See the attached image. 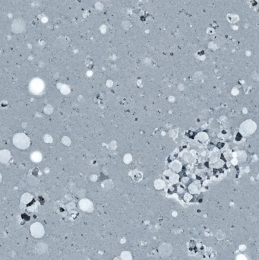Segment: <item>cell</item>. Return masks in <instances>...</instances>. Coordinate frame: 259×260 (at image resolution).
Masks as SVG:
<instances>
[{
	"mask_svg": "<svg viewBox=\"0 0 259 260\" xmlns=\"http://www.w3.org/2000/svg\"><path fill=\"white\" fill-rule=\"evenodd\" d=\"M62 143H63L64 144H65V145H69L70 144H71V141H70L69 138H68V137H63L62 139Z\"/></svg>",
	"mask_w": 259,
	"mask_h": 260,
	"instance_id": "4fadbf2b",
	"label": "cell"
},
{
	"mask_svg": "<svg viewBox=\"0 0 259 260\" xmlns=\"http://www.w3.org/2000/svg\"><path fill=\"white\" fill-rule=\"evenodd\" d=\"M79 206L84 211H91L93 210L92 203L87 199L81 200L79 201Z\"/></svg>",
	"mask_w": 259,
	"mask_h": 260,
	"instance_id": "5b68a950",
	"label": "cell"
},
{
	"mask_svg": "<svg viewBox=\"0 0 259 260\" xmlns=\"http://www.w3.org/2000/svg\"><path fill=\"white\" fill-rule=\"evenodd\" d=\"M44 111L46 114H50L52 112V107L50 105H47V106L44 108Z\"/></svg>",
	"mask_w": 259,
	"mask_h": 260,
	"instance_id": "8fae6325",
	"label": "cell"
},
{
	"mask_svg": "<svg viewBox=\"0 0 259 260\" xmlns=\"http://www.w3.org/2000/svg\"><path fill=\"white\" fill-rule=\"evenodd\" d=\"M44 82L40 78H33V80H31L30 84H29L30 91L31 92L32 94H36V95L41 94L42 92L43 91V90H44Z\"/></svg>",
	"mask_w": 259,
	"mask_h": 260,
	"instance_id": "7a4b0ae2",
	"label": "cell"
},
{
	"mask_svg": "<svg viewBox=\"0 0 259 260\" xmlns=\"http://www.w3.org/2000/svg\"><path fill=\"white\" fill-rule=\"evenodd\" d=\"M60 90L61 92H62V94H68L70 92L69 87H68V86L67 85H62V87H61Z\"/></svg>",
	"mask_w": 259,
	"mask_h": 260,
	"instance_id": "30bf717a",
	"label": "cell"
},
{
	"mask_svg": "<svg viewBox=\"0 0 259 260\" xmlns=\"http://www.w3.org/2000/svg\"><path fill=\"white\" fill-rule=\"evenodd\" d=\"M24 23H22V24H21V23L20 22V24L18 25V24H16L15 21H14V24H12V29H13V30H14V31H15V32L22 31L23 29H24Z\"/></svg>",
	"mask_w": 259,
	"mask_h": 260,
	"instance_id": "ba28073f",
	"label": "cell"
},
{
	"mask_svg": "<svg viewBox=\"0 0 259 260\" xmlns=\"http://www.w3.org/2000/svg\"><path fill=\"white\" fill-rule=\"evenodd\" d=\"M164 251H166V255H167L168 254H169V252H170V247H169V245L164 244V245H163L161 247H160V252H163Z\"/></svg>",
	"mask_w": 259,
	"mask_h": 260,
	"instance_id": "9c48e42d",
	"label": "cell"
},
{
	"mask_svg": "<svg viewBox=\"0 0 259 260\" xmlns=\"http://www.w3.org/2000/svg\"><path fill=\"white\" fill-rule=\"evenodd\" d=\"M30 159L33 162L35 163H39L42 160V154L39 151H34L30 154Z\"/></svg>",
	"mask_w": 259,
	"mask_h": 260,
	"instance_id": "8992f818",
	"label": "cell"
},
{
	"mask_svg": "<svg viewBox=\"0 0 259 260\" xmlns=\"http://www.w3.org/2000/svg\"><path fill=\"white\" fill-rule=\"evenodd\" d=\"M33 200V196L30 193H25L21 197V202L24 205H28L29 203L31 202Z\"/></svg>",
	"mask_w": 259,
	"mask_h": 260,
	"instance_id": "52a82bcc",
	"label": "cell"
},
{
	"mask_svg": "<svg viewBox=\"0 0 259 260\" xmlns=\"http://www.w3.org/2000/svg\"><path fill=\"white\" fill-rule=\"evenodd\" d=\"M12 142L14 146L20 149H27L30 144V140L27 135L24 133H17L13 137Z\"/></svg>",
	"mask_w": 259,
	"mask_h": 260,
	"instance_id": "6da1fadb",
	"label": "cell"
},
{
	"mask_svg": "<svg viewBox=\"0 0 259 260\" xmlns=\"http://www.w3.org/2000/svg\"><path fill=\"white\" fill-rule=\"evenodd\" d=\"M30 233L33 236L36 238H40L44 234V229L43 225L39 222L34 223L30 227Z\"/></svg>",
	"mask_w": 259,
	"mask_h": 260,
	"instance_id": "3957f363",
	"label": "cell"
},
{
	"mask_svg": "<svg viewBox=\"0 0 259 260\" xmlns=\"http://www.w3.org/2000/svg\"><path fill=\"white\" fill-rule=\"evenodd\" d=\"M1 181H2V175L0 174V182H1Z\"/></svg>",
	"mask_w": 259,
	"mask_h": 260,
	"instance_id": "5bb4252c",
	"label": "cell"
},
{
	"mask_svg": "<svg viewBox=\"0 0 259 260\" xmlns=\"http://www.w3.org/2000/svg\"><path fill=\"white\" fill-rule=\"evenodd\" d=\"M11 154L8 150L4 149L0 151V163H7L11 159Z\"/></svg>",
	"mask_w": 259,
	"mask_h": 260,
	"instance_id": "277c9868",
	"label": "cell"
},
{
	"mask_svg": "<svg viewBox=\"0 0 259 260\" xmlns=\"http://www.w3.org/2000/svg\"><path fill=\"white\" fill-rule=\"evenodd\" d=\"M43 140H44L45 142H46V143H52V137H51L49 135H44V137H43Z\"/></svg>",
	"mask_w": 259,
	"mask_h": 260,
	"instance_id": "7c38bea8",
	"label": "cell"
}]
</instances>
